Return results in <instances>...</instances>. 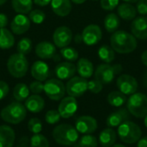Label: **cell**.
<instances>
[{
	"instance_id": "obj_1",
	"label": "cell",
	"mask_w": 147,
	"mask_h": 147,
	"mask_svg": "<svg viewBox=\"0 0 147 147\" xmlns=\"http://www.w3.org/2000/svg\"><path fill=\"white\" fill-rule=\"evenodd\" d=\"M110 46L118 53L127 54L133 53L138 46L137 39L125 30H117L110 36Z\"/></svg>"
},
{
	"instance_id": "obj_2",
	"label": "cell",
	"mask_w": 147,
	"mask_h": 147,
	"mask_svg": "<svg viewBox=\"0 0 147 147\" xmlns=\"http://www.w3.org/2000/svg\"><path fill=\"white\" fill-rule=\"evenodd\" d=\"M79 133L70 124H60L53 130L52 136L54 141L64 146H71L75 145L79 137Z\"/></svg>"
},
{
	"instance_id": "obj_3",
	"label": "cell",
	"mask_w": 147,
	"mask_h": 147,
	"mask_svg": "<svg viewBox=\"0 0 147 147\" xmlns=\"http://www.w3.org/2000/svg\"><path fill=\"white\" fill-rule=\"evenodd\" d=\"M27 116V109L20 102H14L4 107L0 112L1 119L9 124H19Z\"/></svg>"
},
{
	"instance_id": "obj_4",
	"label": "cell",
	"mask_w": 147,
	"mask_h": 147,
	"mask_svg": "<svg viewBox=\"0 0 147 147\" xmlns=\"http://www.w3.org/2000/svg\"><path fill=\"white\" fill-rule=\"evenodd\" d=\"M120 140L126 144H134L138 142L142 136V131L136 123L127 121L118 127L117 130Z\"/></svg>"
},
{
	"instance_id": "obj_5",
	"label": "cell",
	"mask_w": 147,
	"mask_h": 147,
	"mask_svg": "<svg viewBox=\"0 0 147 147\" xmlns=\"http://www.w3.org/2000/svg\"><path fill=\"white\" fill-rule=\"evenodd\" d=\"M7 69L13 78H23L28 71V59L25 55L18 53L10 55L7 61Z\"/></svg>"
},
{
	"instance_id": "obj_6",
	"label": "cell",
	"mask_w": 147,
	"mask_h": 147,
	"mask_svg": "<svg viewBox=\"0 0 147 147\" xmlns=\"http://www.w3.org/2000/svg\"><path fill=\"white\" fill-rule=\"evenodd\" d=\"M127 109L130 115L136 118L147 116V96L143 93H134L127 101Z\"/></svg>"
},
{
	"instance_id": "obj_7",
	"label": "cell",
	"mask_w": 147,
	"mask_h": 147,
	"mask_svg": "<svg viewBox=\"0 0 147 147\" xmlns=\"http://www.w3.org/2000/svg\"><path fill=\"white\" fill-rule=\"evenodd\" d=\"M122 71V65L120 64H101L94 71L95 78L102 84H109L114 81L115 77Z\"/></svg>"
},
{
	"instance_id": "obj_8",
	"label": "cell",
	"mask_w": 147,
	"mask_h": 147,
	"mask_svg": "<svg viewBox=\"0 0 147 147\" xmlns=\"http://www.w3.org/2000/svg\"><path fill=\"white\" fill-rule=\"evenodd\" d=\"M44 92L52 101H59L65 97V85L59 78H51L46 80L44 84Z\"/></svg>"
},
{
	"instance_id": "obj_9",
	"label": "cell",
	"mask_w": 147,
	"mask_h": 147,
	"mask_svg": "<svg viewBox=\"0 0 147 147\" xmlns=\"http://www.w3.org/2000/svg\"><path fill=\"white\" fill-rule=\"evenodd\" d=\"M88 90V81L82 77H72L65 84V91L68 96L80 97Z\"/></svg>"
},
{
	"instance_id": "obj_10",
	"label": "cell",
	"mask_w": 147,
	"mask_h": 147,
	"mask_svg": "<svg viewBox=\"0 0 147 147\" xmlns=\"http://www.w3.org/2000/svg\"><path fill=\"white\" fill-rule=\"evenodd\" d=\"M73 38L72 31L67 26L58 27L53 34V41L56 47L63 48L68 47Z\"/></svg>"
},
{
	"instance_id": "obj_11",
	"label": "cell",
	"mask_w": 147,
	"mask_h": 147,
	"mask_svg": "<svg viewBox=\"0 0 147 147\" xmlns=\"http://www.w3.org/2000/svg\"><path fill=\"white\" fill-rule=\"evenodd\" d=\"M116 86L121 93L127 95H133L138 90V82L135 78L128 74H122L118 77L116 80Z\"/></svg>"
},
{
	"instance_id": "obj_12",
	"label": "cell",
	"mask_w": 147,
	"mask_h": 147,
	"mask_svg": "<svg viewBox=\"0 0 147 147\" xmlns=\"http://www.w3.org/2000/svg\"><path fill=\"white\" fill-rule=\"evenodd\" d=\"M83 42L87 46H94L97 44L102 37L101 28L96 24H90L86 26L82 32Z\"/></svg>"
},
{
	"instance_id": "obj_13",
	"label": "cell",
	"mask_w": 147,
	"mask_h": 147,
	"mask_svg": "<svg viewBox=\"0 0 147 147\" xmlns=\"http://www.w3.org/2000/svg\"><path fill=\"white\" fill-rule=\"evenodd\" d=\"M97 121L95 118L90 115H83L77 119L75 128L79 134H91L97 129Z\"/></svg>"
},
{
	"instance_id": "obj_14",
	"label": "cell",
	"mask_w": 147,
	"mask_h": 147,
	"mask_svg": "<svg viewBox=\"0 0 147 147\" xmlns=\"http://www.w3.org/2000/svg\"><path fill=\"white\" fill-rule=\"evenodd\" d=\"M78 110V102L75 97L66 96L60 100L58 111L60 116L64 119L72 117Z\"/></svg>"
},
{
	"instance_id": "obj_15",
	"label": "cell",
	"mask_w": 147,
	"mask_h": 147,
	"mask_svg": "<svg viewBox=\"0 0 147 147\" xmlns=\"http://www.w3.org/2000/svg\"><path fill=\"white\" fill-rule=\"evenodd\" d=\"M30 24L31 22L28 16L24 14H17L10 22V29L15 34H23L28 31Z\"/></svg>"
},
{
	"instance_id": "obj_16",
	"label": "cell",
	"mask_w": 147,
	"mask_h": 147,
	"mask_svg": "<svg viewBox=\"0 0 147 147\" xmlns=\"http://www.w3.org/2000/svg\"><path fill=\"white\" fill-rule=\"evenodd\" d=\"M131 34L140 40H147V16L135 17L131 23Z\"/></svg>"
},
{
	"instance_id": "obj_17",
	"label": "cell",
	"mask_w": 147,
	"mask_h": 147,
	"mask_svg": "<svg viewBox=\"0 0 147 147\" xmlns=\"http://www.w3.org/2000/svg\"><path fill=\"white\" fill-rule=\"evenodd\" d=\"M35 54L41 59H53L57 56L56 47L49 41H41L35 47Z\"/></svg>"
},
{
	"instance_id": "obj_18",
	"label": "cell",
	"mask_w": 147,
	"mask_h": 147,
	"mask_svg": "<svg viewBox=\"0 0 147 147\" xmlns=\"http://www.w3.org/2000/svg\"><path fill=\"white\" fill-rule=\"evenodd\" d=\"M130 115H131L128 112L127 109L121 108V109H118L117 111L111 113L108 116V118L106 120V124L109 127H111V128L118 127L123 122L129 121Z\"/></svg>"
},
{
	"instance_id": "obj_19",
	"label": "cell",
	"mask_w": 147,
	"mask_h": 147,
	"mask_svg": "<svg viewBox=\"0 0 147 147\" xmlns=\"http://www.w3.org/2000/svg\"><path fill=\"white\" fill-rule=\"evenodd\" d=\"M54 71L59 79L67 80L74 77L75 73L77 72V67L73 63L65 61L59 63L56 65Z\"/></svg>"
},
{
	"instance_id": "obj_20",
	"label": "cell",
	"mask_w": 147,
	"mask_h": 147,
	"mask_svg": "<svg viewBox=\"0 0 147 147\" xmlns=\"http://www.w3.org/2000/svg\"><path fill=\"white\" fill-rule=\"evenodd\" d=\"M49 66L44 61L37 60L31 66V75L35 80L40 82L46 81L49 77Z\"/></svg>"
},
{
	"instance_id": "obj_21",
	"label": "cell",
	"mask_w": 147,
	"mask_h": 147,
	"mask_svg": "<svg viewBox=\"0 0 147 147\" xmlns=\"http://www.w3.org/2000/svg\"><path fill=\"white\" fill-rule=\"evenodd\" d=\"M16 140V133L7 125L0 126V147H13Z\"/></svg>"
},
{
	"instance_id": "obj_22",
	"label": "cell",
	"mask_w": 147,
	"mask_h": 147,
	"mask_svg": "<svg viewBox=\"0 0 147 147\" xmlns=\"http://www.w3.org/2000/svg\"><path fill=\"white\" fill-rule=\"evenodd\" d=\"M50 3L54 14L61 17L70 15L72 9L71 0H51Z\"/></svg>"
},
{
	"instance_id": "obj_23",
	"label": "cell",
	"mask_w": 147,
	"mask_h": 147,
	"mask_svg": "<svg viewBox=\"0 0 147 147\" xmlns=\"http://www.w3.org/2000/svg\"><path fill=\"white\" fill-rule=\"evenodd\" d=\"M25 108L31 113H40L45 108V101L40 95H34L28 96L25 100Z\"/></svg>"
},
{
	"instance_id": "obj_24",
	"label": "cell",
	"mask_w": 147,
	"mask_h": 147,
	"mask_svg": "<svg viewBox=\"0 0 147 147\" xmlns=\"http://www.w3.org/2000/svg\"><path fill=\"white\" fill-rule=\"evenodd\" d=\"M76 67H77V72L79 74V76L85 79L90 78L95 71L92 62L86 58L79 59Z\"/></svg>"
},
{
	"instance_id": "obj_25",
	"label": "cell",
	"mask_w": 147,
	"mask_h": 147,
	"mask_svg": "<svg viewBox=\"0 0 147 147\" xmlns=\"http://www.w3.org/2000/svg\"><path fill=\"white\" fill-rule=\"evenodd\" d=\"M117 14L120 18L125 21H133L137 16V9L132 3H123L117 7Z\"/></svg>"
},
{
	"instance_id": "obj_26",
	"label": "cell",
	"mask_w": 147,
	"mask_h": 147,
	"mask_svg": "<svg viewBox=\"0 0 147 147\" xmlns=\"http://www.w3.org/2000/svg\"><path fill=\"white\" fill-rule=\"evenodd\" d=\"M117 134L114 128L107 127L103 129L99 134L98 142L102 147H112L116 141Z\"/></svg>"
},
{
	"instance_id": "obj_27",
	"label": "cell",
	"mask_w": 147,
	"mask_h": 147,
	"mask_svg": "<svg viewBox=\"0 0 147 147\" xmlns=\"http://www.w3.org/2000/svg\"><path fill=\"white\" fill-rule=\"evenodd\" d=\"M15 44V37L11 31L3 28H0V49L11 48Z\"/></svg>"
},
{
	"instance_id": "obj_28",
	"label": "cell",
	"mask_w": 147,
	"mask_h": 147,
	"mask_svg": "<svg viewBox=\"0 0 147 147\" xmlns=\"http://www.w3.org/2000/svg\"><path fill=\"white\" fill-rule=\"evenodd\" d=\"M120 25H121V21L118 15L115 13H109L105 16L104 28L109 33L113 34L114 32L117 31Z\"/></svg>"
},
{
	"instance_id": "obj_29",
	"label": "cell",
	"mask_w": 147,
	"mask_h": 147,
	"mask_svg": "<svg viewBox=\"0 0 147 147\" xmlns=\"http://www.w3.org/2000/svg\"><path fill=\"white\" fill-rule=\"evenodd\" d=\"M14 11L17 14H28L32 10L33 0H11Z\"/></svg>"
},
{
	"instance_id": "obj_30",
	"label": "cell",
	"mask_w": 147,
	"mask_h": 147,
	"mask_svg": "<svg viewBox=\"0 0 147 147\" xmlns=\"http://www.w3.org/2000/svg\"><path fill=\"white\" fill-rule=\"evenodd\" d=\"M97 54L99 59L107 64H110L115 59V51L109 45H102L98 49Z\"/></svg>"
},
{
	"instance_id": "obj_31",
	"label": "cell",
	"mask_w": 147,
	"mask_h": 147,
	"mask_svg": "<svg viewBox=\"0 0 147 147\" xmlns=\"http://www.w3.org/2000/svg\"><path fill=\"white\" fill-rule=\"evenodd\" d=\"M107 101L111 106L119 108V107L123 106L127 102V99L125 94L121 93L119 90H115V91L110 92L108 95Z\"/></svg>"
},
{
	"instance_id": "obj_32",
	"label": "cell",
	"mask_w": 147,
	"mask_h": 147,
	"mask_svg": "<svg viewBox=\"0 0 147 147\" xmlns=\"http://www.w3.org/2000/svg\"><path fill=\"white\" fill-rule=\"evenodd\" d=\"M29 88L27 84L23 83H19L16 84L13 89V96L16 100V102L25 101L29 96Z\"/></svg>"
},
{
	"instance_id": "obj_33",
	"label": "cell",
	"mask_w": 147,
	"mask_h": 147,
	"mask_svg": "<svg viewBox=\"0 0 147 147\" xmlns=\"http://www.w3.org/2000/svg\"><path fill=\"white\" fill-rule=\"evenodd\" d=\"M32 47H33L32 40L28 37H24L18 41L17 46H16V50L18 53H21L26 56L28 53L31 52Z\"/></svg>"
},
{
	"instance_id": "obj_34",
	"label": "cell",
	"mask_w": 147,
	"mask_h": 147,
	"mask_svg": "<svg viewBox=\"0 0 147 147\" xmlns=\"http://www.w3.org/2000/svg\"><path fill=\"white\" fill-rule=\"evenodd\" d=\"M60 54L68 62H74L78 59V52L71 47L60 48Z\"/></svg>"
},
{
	"instance_id": "obj_35",
	"label": "cell",
	"mask_w": 147,
	"mask_h": 147,
	"mask_svg": "<svg viewBox=\"0 0 147 147\" xmlns=\"http://www.w3.org/2000/svg\"><path fill=\"white\" fill-rule=\"evenodd\" d=\"M48 140L40 134H34L30 139V147H49Z\"/></svg>"
},
{
	"instance_id": "obj_36",
	"label": "cell",
	"mask_w": 147,
	"mask_h": 147,
	"mask_svg": "<svg viewBox=\"0 0 147 147\" xmlns=\"http://www.w3.org/2000/svg\"><path fill=\"white\" fill-rule=\"evenodd\" d=\"M98 140L96 138L91 134H84L82 136L78 141L79 147H97Z\"/></svg>"
},
{
	"instance_id": "obj_37",
	"label": "cell",
	"mask_w": 147,
	"mask_h": 147,
	"mask_svg": "<svg viewBox=\"0 0 147 147\" xmlns=\"http://www.w3.org/2000/svg\"><path fill=\"white\" fill-rule=\"evenodd\" d=\"M28 18L30 22H34V24H41L46 19V14L41 9H32L28 13Z\"/></svg>"
},
{
	"instance_id": "obj_38",
	"label": "cell",
	"mask_w": 147,
	"mask_h": 147,
	"mask_svg": "<svg viewBox=\"0 0 147 147\" xmlns=\"http://www.w3.org/2000/svg\"><path fill=\"white\" fill-rule=\"evenodd\" d=\"M28 128L34 134H40L42 131V122L39 118H32L28 122Z\"/></svg>"
},
{
	"instance_id": "obj_39",
	"label": "cell",
	"mask_w": 147,
	"mask_h": 147,
	"mask_svg": "<svg viewBox=\"0 0 147 147\" xmlns=\"http://www.w3.org/2000/svg\"><path fill=\"white\" fill-rule=\"evenodd\" d=\"M61 116L59 113L58 110H55V109H51V110H48L47 113H46V115H45V121L48 124H51V125H53V124H56L59 121Z\"/></svg>"
},
{
	"instance_id": "obj_40",
	"label": "cell",
	"mask_w": 147,
	"mask_h": 147,
	"mask_svg": "<svg viewBox=\"0 0 147 147\" xmlns=\"http://www.w3.org/2000/svg\"><path fill=\"white\" fill-rule=\"evenodd\" d=\"M103 89V84L96 80V78L93 80H90L88 82V90H90L93 94H98L100 93Z\"/></svg>"
},
{
	"instance_id": "obj_41",
	"label": "cell",
	"mask_w": 147,
	"mask_h": 147,
	"mask_svg": "<svg viewBox=\"0 0 147 147\" xmlns=\"http://www.w3.org/2000/svg\"><path fill=\"white\" fill-rule=\"evenodd\" d=\"M120 0H100V4L102 9L108 11L114 10L119 5Z\"/></svg>"
},
{
	"instance_id": "obj_42",
	"label": "cell",
	"mask_w": 147,
	"mask_h": 147,
	"mask_svg": "<svg viewBox=\"0 0 147 147\" xmlns=\"http://www.w3.org/2000/svg\"><path fill=\"white\" fill-rule=\"evenodd\" d=\"M29 90L34 94V95H39L40 94L41 92L44 91V84H42V82L40 81H38V80H35V81H33L29 86Z\"/></svg>"
},
{
	"instance_id": "obj_43",
	"label": "cell",
	"mask_w": 147,
	"mask_h": 147,
	"mask_svg": "<svg viewBox=\"0 0 147 147\" xmlns=\"http://www.w3.org/2000/svg\"><path fill=\"white\" fill-rule=\"evenodd\" d=\"M137 13L140 16H147V0H139L136 5Z\"/></svg>"
},
{
	"instance_id": "obj_44",
	"label": "cell",
	"mask_w": 147,
	"mask_h": 147,
	"mask_svg": "<svg viewBox=\"0 0 147 147\" xmlns=\"http://www.w3.org/2000/svg\"><path fill=\"white\" fill-rule=\"evenodd\" d=\"M9 84L4 81L0 80V101L7 96V95L9 94Z\"/></svg>"
},
{
	"instance_id": "obj_45",
	"label": "cell",
	"mask_w": 147,
	"mask_h": 147,
	"mask_svg": "<svg viewBox=\"0 0 147 147\" xmlns=\"http://www.w3.org/2000/svg\"><path fill=\"white\" fill-rule=\"evenodd\" d=\"M9 19L4 13H0V28H3L8 25Z\"/></svg>"
},
{
	"instance_id": "obj_46",
	"label": "cell",
	"mask_w": 147,
	"mask_h": 147,
	"mask_svg": "<svg viewBox=\"0 0 147 147\" xmlns=\"http://www.w3.org/2000/svg\"><path fill=\"white\" fill-rule=\"evenodd\" d=\"M33 3H34L38 6L44 7L48 5L51 3V0H33Z\"/></svg>"
},
{
	"instance_id": "obj_47",
	"label": "cell",
	"mask_w": 147,
	"mask_h": 147,
	"mask_svg": "<svg viewBox=\"0 0 147 147\" xmlns=\"http://www.w3.org/2000/svg\"><path fill=\"white\" fill-rule=\"evenodd\" d=\"M138 147H147V136L141 138L138 141Z\"/></svg>"
},
{
	"instance_id": "obj_48",
	"label": "cell",
	"mask_w": 147,
	"mask_h": 147,
	"mask_svg": "<svg viewBox=\"0 0 147 147\" xmlns=\"http://www.w3.org/2000/svg\"><path fill=\"white\" fill-rule=\"evenodd\" d=\"M75 41V43L77 44H80L83 42V37H82V34H77L74 35V37L72 38Z\"/></svg>"
},
{
	"instance_id": "obj_49",
	"label": "cell",
	"mask_w": 147,
	"mask_h": 147,
	"mask_svg": "<svg viewBox=\"0 0 147 147\" xmlns=\"http://www.w3.org/2000/svg\"><path fill=\"white\" fill-rule=\"evenodd\" d=\"M141 61L147 67V50L144 51L141 54Z\"/></svg>"
},
{
	"instance_id": "obj_50",
	"label": "cell",
	"mask_w": 147,
	"mask_h": 147,
	"mask_svg": "<svg viewBox=\"0 0 147 147\" xmlns=\"http://www.w3.org/2000/svg\"><path fill=\"white\" fill-rule=\"evenodd\" d=\"M87 0H71V2L76 3V4H82L84 3H85Z\"/></svg>"
},
{
	"instance_id": "obj_51",
	"label": "cell",
	"mask_w": 147,
	"mask_h": 147,
	"mask_svg": "<svg viewBox=\"0 0 147 147\" xmlns=\"http://www.w3.org/2000/svg\"><path fill=\"white\" fill-rule=\"evenodd\" d=\"M122 1L125 3H137L139 0H122Z\"/></svg>"
},
{
	"instance_id": "obj_52",
	"label": "cell",
	"mask_w": 147,
	"mask_h": 147,
	"mask_svg": "<svg viewBox=\"0 0 147 147\" xmlns=\"http://www.w3.org/2000/svg\"><path fill=\"white\" fill-rule=\"evenodd\" d=\"M144 83H145V85L147 87V71L144 75Z\"/></svg>"
},
{
	"instance_id": "obj_53",
	"label": "cell",
	"mask_w": 147,
	"mask_h": 147,
	"mask_svg": "<svg viewBox=\"0 0 147 147\" xmlns=\"http://www.w3.org/2000/svg\"><path fill=\"white\" fill-rule=\"evenodd\" d=\"M7 1H8V0H0V6H1V5H3Z\"/></svg>"
},
{
	"instance_id": "obj_54",
	"label": "cell",
	"mask_w": 147,
	"mask_h": 147,
	"mask_svg": "<svg viewBox=\"0 0 147 147\" xmlns=\"http://www.w3.org/2000/svg\"><path fill=\"white\" fill-rule=\"evenodd\" d=\"M112 147H126L123 145H121V144H117V145H114Z\"/></svg>"
},
{
	"instance_id": "obj_55",
	"label": "cell",
	"mask_w": 147,
	"mask_h": 147,
	"mask_svg": "<svg viewBox=\"0 0 147 147\" xmlns=\"http://www.w3.org/2000/svg\"><path fill=\"white\" fill-rule=\"evenodd\" d=\"M145 126H146V127L147 128V116L145 117Z\"/></svg>"
},
{
	"instance_id": "obj_56",
	"label": "cell",
	"mask_w": 147,
	"mask_h": 147,
	"mask_svg": "<svg viewBox=\"0 0 147 147\" xmlns=\"http://www.w3.org/2000/svg\"><path fill=\"white\" fill-rule=\"evenodd\" d=\"M91 1H94V2H96V1H99V0H91Z\"/></svg>"
},
{
	"instance_id": "obj_57",
	"label": "cell",
	"mask_w": 147,
	"mask_h": 147,
	"mask_svg": "<svg viewBox=\"0 0 147 147\" xmlns=\"http://www.w3.org/2000/svg\"><path fill=\"white\" fill-rule=\"evenodd\" d=\"M146 96H147V95H146Z\"/></svg>"
}]
</instances>
